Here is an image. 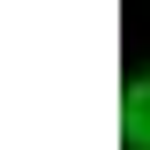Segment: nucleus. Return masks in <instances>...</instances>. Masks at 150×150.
<instances>
[{
	"label": "nucleus",
	"mask_w": 150,
	"mask_h": 150,
	"mask_svg": "<svg viewBox=\"0 0 150 150\" xmlns=\"http://www.w3.org/2000/svg\"><path fill=\"white\" fill-rule=\"evenodd\" d=\"M120 135H128V150H150V75H135L120 90Z\"/></svg>",
	"instance_id": "obj_1"
}]
</instances>
